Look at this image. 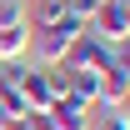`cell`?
I'll return each mask as SVG.
<instances>
[{"label":"cell","instance_id":"cell-1","mask_svg":"<svg viewBox=\"0 0 130 130\" xmlns=\"http://www.w3.org/2000/svg\"><path fill=\"white\" fill-rule=\"evenodd\" d=\"M110 60H115V45H105V40L90 35V25H85V30L70 40V50H65L60 65H70V70H105Z\"/></svg>","mask_w":130,"mask_h":130},{"label":"cell","instance_id":"cell-2","mask_svg":"<svg viewBox=\"0 0 130 130\" xmlns=\"http://www.w3.org/2000/svg\"><path fill=\"white\" fill-rule=\"evenodd\" d=\"M85 30V20L80 15H65L60 25H50V30H30V45L40 50V60L45 65H55V60H65V50H70V40Z\"/></svg>","mask_w":130,"mask_h":130},{"label":"cell","instance_id":"cell-3","mask_svg":"<svg viewBox=\"0 0 130 130\" xmlns=\"http://www.w3.org/2000/svg\"><path fill=\"white\" fill-rule=\"evenodd\" d=\"M90 35H100L105 45H125V35H130V0H105L90 15Z\"/></svg>","mask_w":130,"mask_h":130},{"label":"cell","instance_id":"cell-4","mask_svg":"<svg viewBox=\"0 0 130 130\" xmlns=\"http://www.w3.org/2000/svg\"><path fill=\"white\" fill-rule=\"evenodd\" d=\"M45 115L55 120V130H90V105H80L70 95H55L45 105Z\"/></svg>","mask_w":130,"mask_h":130},{"label":"cell","instance_id":"cell-5","mask_svg":"<svg viewBox=\"0 0 130 130\" xmlns=\"http://www.w3.org/2000/svg\"><path fill=\"white\" fill-rule=\"evenodd\" d=\"M0 105H5V115L15 120V115H25V95H20V65L5 60L0 65Z\"/></svg>","mask_w":130,"mask_h":130},{"label":"cell","instance_id":"cell-6","mask_svg":"<svg viewBox=\"0 0 130 130\" xmlns=\"http://www.w3.org/2000/svg\"><path fill=\"white\" fill-rule=\"evenodd\" d=\"M20 95H25V110H45L55 90H50V75L45 70H20Z\"/></svg>","mask_w":130,"mask_h":130},{"label":"cell","instance_id":"cell-7","mask_svg":"<svg viewBox=\"0 0 130 130\" xmlns=\"http://www.w3.org/2000/svg\"><path fill=\"white\" fill-rule=\"evenodd\" d=\"M65 95L95 110L100 105V70H70V90H65Z\"/></svg>","mask_w":130,"mask_h":130},{"label":"cell","instance_id":"cell-8","mask_svg":"<svg viewBox=\"0 0 130 130\" xmlns=\"http://www.w3.org/2000/svg\"><path fill=\"white\" fill-rule=\"evenodd\" d=\"M30 45V25H0V65L5 60H20Z\"/></svg>","mask_w":130,"mask_h":130},{"label":"cell","instance_id":"cell-9","mask_svg":"<svg viewBox=\"0 0 130 130\" xmlns=\"http://www.w3.org/2000/svg\"><path fill=\"white\" fill-rule=\"evenodd\" d=\"M65 15H70V5H65V0H40V5L30 10L25 25H30V30H50V25H60Z\"/></svg>","mask_w":130,"mask_h":130},{"label":"cell","instance_id":"cell-10","mask_svg":"<svg viewBox=\"0 0 130 130\" xmlns=\"http://www.w3.org/2000/svg\"><path fill=\"white\" fill-rule=\"evenodd\" d=\"M90 130H130V110H115V105H95V115H90Z\"/></svg>","mask_w":130,"mask_h":130},{"label":"cell","instance_id":"cell-11","mask_svg":"<svg viewBox=\"0 0 130 130\" xmlns=\"http://www.w3.org/2000/svg\"><path fill=\"white\" fill-rule=\"evenodd\" d=\"M20 120V130H55V120H50L45 110H25V115H15Z\"/></svg>","mask_w":130,"mask_h":130},{"label":"cell","instance_id":"cell-12","mask_svg":"<svg viewBox=\"0 0 130 130\" xmlns=\"http://www.w3.org/2000/svg\"><path fill=\"white\" fill-rule=\"evenodd\" d=\"M0 25H25V15H20L15 0H0Z\"/></svg>","mask_w":130,"mask_h":130},{"label":"cell","instance_id":"cell-13","mask_svg":"<svg viewBox=\"0 0 130 130\" xmlns=\"http://www.w3.org/2000/svg\"><path fill=\"white\" fill-rule=\"evenodd\" d=\"M115 70L130 80V45H115Z\"/></svg>","mask_w":130,"mask_h":130},{"label":"cell","instance_id":"cell-14","mask_svg":"<svg viewBox=\"0 0 130 130\" xmlns=\"http://www.w3.org/2000/svg\"><path fill=\"white\" fill-rule=\"evenodd\" d=\"M5 120H10V115H5V105H0V125H5Z\"/></svg>","mask_w":130,"mask_h":130}]
</instances>
